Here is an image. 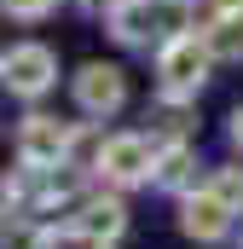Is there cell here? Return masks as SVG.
<instances>
[{"instance_id": "1", "label": "cell", "mask_w": 243, "mask_h": 249, "mask_svg": "<svg viewBox=\"0 0 243 249\" xmlns=\"http://www.w3.org/2000/svg\"><path fill=\"white\" fill-rule=\"evenodd\" d=\"M208 41L203 35H174V41H162V53H156V75H162V99L168 105H180L191 93H203V81H208Z\"/></svg>"}, {"instance_id": "2", "label": "cell", "mask_w": 243, "mask_h": 249, "mask_svg": "<svg viewBox=\"0 0 243 249\" xmlns=\"http://www.w3.org/2000/svg\"><path fill=\"white\" fill-rule=\"evenodd\" d=\"M93 168H99L110 186H139V180L156 174V145H151L145 133H116V139H104V145L93 151Z\"/></svg>"}, {"instance_id": "3", "label": "cell", "mask_w": 243, "mask_h": 249, "mask_svg": "<svg viewBox=\"0 0 243 249\" xmlns=\"http://www.w3.org/2000/svg\"><path fill=\"white\" fill-rule=\"evenodd\" d=\"M0 75H6V93L41 99V93L58 81V58H52V47H41V41H17V47H6Z\"/></svg>"}, {"instance_id": "4", "label": "cell", "mask_w": 243, "mask_h": 249, "mask_svg": "<svg viewBox=\"0 0 243 249\" xmlns=\"http://www.w3.org/2000/svg\"><path fill=\"white\" fill-rule=\"evenodd\" d=\"M122 232H127V209H122L116 197H87V203H75V214L64 220V238L93 244V249H110Z\"/></svg>"}, {"instance_id": "5", "label": "cell", "mask_w": 243, "mask_h": 249, "mask_svg": "<svg viewBox=\"0 0 243 249\" xmlns=\"http://www.w3.org/2000/svg\"><path fill=\"white\" fill-rule=\"evenodd\" d=\"M232 214H238V209H232L214 186L185 191V197H180V232L197 238V244H220V238L232 232Z\"/></svg>"}, {"instance_id": "6", "label": "cell", "mask_w": 243, "mask_h": 249, "mask_svg": "<svg viewBox=\"0 0 243 249\" xmlns=\"http://www.w3.org/2000/svg\"><path fill=\"white\" fill-rule=\"evenodd\" d=\"M64 157H69V127L58 116H29V122L17 127V162L23 168H64Z\"/></svg>"}, {"instance_id": "7", "label": "cell", "mask_w": 243, "mask_h": 249, "mask_svg": "<svg viewBox=\"0 0 243 249\" xmlns=\"http://www.w3.org/2000/svg\"><path fill=\"white\" fill-rule=\"evenodd\" d=\"M75 105L87 116H116L127 105V75L116 64H81L75 70Z\"/></svg>"}, {"instance_id": "8", "label": "cell", "mask_w": 243, "mask_h": 249, "mask_svg": "<svg viewBox=\"0 0 243 249\" xmlns=\"http://www.w3.org/2000/svg\"><path fill=\"white\" fill-rule=\"evenodd\" d=\"M151 180H156L162 191H185V186H191V145H180V139H174V145H162V151H156V174H151Z\"/></svg>"}, {"instance_id": "9", "label": "cell", "mask_w": 243, "mask_h": 249, "mask_svg": "<svg viewBox=\"0 0 243 249\" xmlns=\"http://www.w3.org/2000/svg\"><path fill=\"white\" fill-rule=\"evenodd\" d=\"M203 41H208V53L214 58H243V18H208V29H203Z\"/></svg>"}, {"instance_id": "10", "label": "cell", "mask_w": 243, "mask_h": 249, "mask_svg": "<svg viewBox=\"0 0 243 249\" xmlns=\"http://www.w3.org/2000/svg\"><path fill=\"white\" fill-rule=\"evenodd\" d=\"M214 191H220V197L243 214V174H238V168H220V174H214Z\"/></svg>"}, {"instance_id": "11", "label": "cell", "mask_w": 243, "mask_h": 249, "mask_svg": "<svg viewBox=\"0 0 243 249\" xmlns=\"http://www.w3.org/2000/svg\"><path fill=\"white\" fill-rule=\"evenodd\" d=\"M58 0H6V18H23V23H35V18H47Z\"/></svg>"}, {"instance_id": "12", "label": "cell", "mask_w": 243, "mask_h": 249, "mask_svg": "<svg viewBox=\"0 0 243 249\" xmlns=\"http://www.w3.org/2000/svg\"><path fill=\"white\" fill-rule=\"evenodd\" d=\"M6 249H47V238H35V232H6Z\"/></svg>"}, {"instance_id": "13", "label": "cell", "mask_w": 243, "mask_h": 249, "mask_svg": "<svg viewBox=\"0 0 243 249\" xmlns=\"http://www.w3.org/2000/svg\"><path fill=\"white\" fill-rule=\"evenodd\" d=\"M214 12H226V18H243V0H214Z\"/></svg>"}, {"instance_id": "14", "label": "cell", "mask_w": 243, "mask_h": 249, "mask_svg": "<svg viewBox=\"0 0 243 249\" xmlns=\"http://www.w3.org/2000/svg\"><path fill=\"white\" fill-rule=\"evenodd\" d=\"M232 139H238V145H243V105H238V110H232Z\"/></svg>"}, {"instance_id": "15", "label": "cell", "mask_w": 243, "mask_h": 249, "mask_svg": "<svg viewBox=\"0 0 243 249\" xmlns=\"http://www.w3.org/2000/svg\"><path fill=\"white\" fill-rule=\"evenodd\" d=\"M238 249H243V244H238Z\"/></svg>"}]
</instances>
